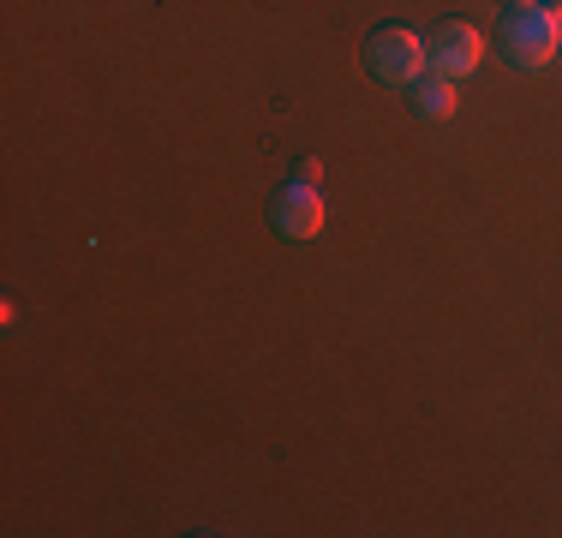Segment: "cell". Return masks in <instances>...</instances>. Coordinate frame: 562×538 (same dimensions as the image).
Instances as JSON below:
<instances>
[{
	"mask_svg": "<svg viewBox=\"0 0 562 538\" xmlns=\"http://www.w3.org/2000/svg\"><path fill=\"white\" fill-rule=\"evenodd\" d=\"M503 43H508V60H515V66H527V72L551 66L557 54H562V19H557V7H544V0H539V7L508 12Z\"/></svg>",
	"mask_w": 562,
	"mask_h": 538,
	"instance_id": "cell-1",
	"label": "cell"
},
{
	"mask_svg": "<svg viewBox=\"0 0 562 538\" xmlns=\"http://www.w3.org/2000/svg\"><path fill=\"white\" fill-rule=\"evenodd\" d=\"M366 60H371V72H378L383 85H419V78L431 72V43H419V31L390 24V31L371 36Z\"/></svg>",
	"mask_w": 562,
	"mask_h": 538,
	"instance_id": "cell-2",
	"label": "cell"
},
{
	"mask_svg": "<svg viewBox=\"0 0 562 538\" xmlns=\"http://www.w3.org/2000/svg\"><path fill=\"white\" fill-rule=\"evenodd\" d=\"M479 60H485V36H479L473 24L449 19V24L431 31V72H443V78L461 85L467 72H479Z\"/></svg>",
	"mask_w": 562,
	"mask_h": 538,
	"instance_id": "cell-3",
	"label": "cell"
},
{
	"mask_svg": "<svg viewBox=\"0 0 562 538\" xmlns=\"http://www.w3.org/2000/svg\"><path fill=\"white\" fill-rule=\"evenodd\" d=\"M276 227L288 239H317L324 234V192L317 186H305V180H293L288 192H276Z\"/></svg>",
	"mask_w": 562,
	"mask_h": 538,
	"instance_id": "cell-4",
	"label": "cell"
},
{
	"mask_svg": "<svg viewBox=\"0 0 562 538\" xmlns=\"http://www.w3.org/2000/svg\"><path fill=\"white\" fill-rule=\"evenodd\" d=\"M413 108H419L425 120H449V114H454V78L425 72L419 85H413Z\"/></svg>",
	"mask_w": 562,
	"mask_h": 538,
	"instance_id": "cell-5",
	"label": "cell"
},
{
	"mask_svg": "<svg viewBox=\"0 0 562 538\" xmlns=\"http://www.w3.org/2000/svg\"><path fill=\"white\" fill-rule=\"evenodd\" d=\"M300 180H305V186H317V180H324V161L305 156V161H300Z\"/></svg>",
	"mask_w": 562,
	"mask_h": 538,
	"instance_id": "cell-6",
	"label": "cell"
},
{
	"mask_svg": "<svg viewBox=\"0 0 562 538\" xmlns=\"http://www.w3.org/2000/svg\"><path fill=\"white\" fill-rule=\"evenodd\" d=\"M520 7H539V0H508V12H520Z\"/></svg>",
	"mask_w": 562,
	"mask_h": 538,
	"instance_id": "cell-7",
	"label": "cell"
},
{
	"mask_svg": "<svg viewBox=\"0 0 562 538\" xmlns=\"http://www.w3.org/2000/svg\"><path fill=\"white\" fill-rule=\"evenodd\" d=\"M557 19H562V7H557Z\"/></svg>",
	"mask_w": 562,
	"mask_h": 538,
	"instance_id": "cell-8",
	"label": "cell"
}]
</instances>
